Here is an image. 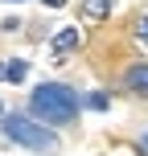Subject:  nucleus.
<instances>
[{
	"label": "nucleus",
	"mask_w": 148,
	"mask_h": 156,
	"mask_svg": "<svg viewBox=\"0 0 148 156\" xmlns=\"http://www.w3.org/2000/svg\"><path fill=\"white\" fill-rule=\"evenodd\" d=\"M25 115L37 119V123L54 127V132H66V127H78L82 119V103H78V90L70 82H58V78H45L29 90L25 99Z\"/></svg>",
	"instance_id": "f257e3e1"
},
{
	"label": "nucleus",
	"mask_w": 148,
	"mask_h": 156,
	"mask_svg": "<svg viewBox=\"0 0 148 156\" xmlns=\"http://www.w3.org/2000/svg\"><path fill=\"white\" fill-rule=\"evenodd\" d=\"M0 136L13 140L16 148H25V152H58L62 148V132L29 119L25 111H4V115H0Z\"/></svg>",
	"instance_id": "f03ea898"
},
{
	"label": "nucleus",
	"mask_w": 148,
	"mask_h": 156,
	"mask_svg": "<svg viewBox=\"0 0 148 156\" xmlns=\"http://www.w3.org/2000/svg\"><path fill=\"white\" fill-rule=\"evenodd\" d=\"M82 45H86V33L78 29V25H62V29H54V33H49V58H54V62H66V58H74Z\"/></svg>",
	"instance_id": "7ed1b4c3"
},
{
	"label": "nucleus",
	"mask_w": 148,
	"mask_h": 156,
	"mask_svg": "<svg viewBox=\"0 0 148 156\" xmlns=\"http://www.w3.org/2000/svg\"><path fill=\"white\" fill-rule=\"evenodd\" d=\"M119 86H124L132 99H144V103H148V62H132V66H124Z\"/></svg>",
	"instance_id": "20e7f679"
},
{
	"label": "nucleus",
	"mask_w": 148,
	"mask_h": 156,
	"mask_svg": "<svg viewBox=\"0 0 148 156\" xmlns=\"http://www.w3.org/2000/svg\"><path fill=\"white\" fill-rule=\"evenodd\" d=\"M111 12H115V0H78V16H82L86 25L111 21Z\"/></svg>",
	"instance_id": "39448f33"
},
{
	"label": "nucleus",
	"mask_w": 148,
	"mask_h": 156,
	"mask_svg": "<svg viewBox=\"0 0 148 156\" xmlns=\"http://www.w3.org/2000/svg\"><path fill=\"white\" fill-rule=\"evenodd\" d=\"M78 103H82V111H95V115H103V111H111V94L107 90H78Z\"/></svg>",
	"instance_id": "423d86ee"
},
{
	"label": "nucleus",
	"mask_w": 148,
	"mask_h": 156,
	"mask_svg": "<svg viewBox=\"0 0 148 156\" xmlns=\"http://www.w3.org/2000/svg\"><path fill=\"white\" fill-rule=\"evenodd\" d=\"M25 78H29V62H25V58H8V62H4V78H0V82L21 86Z\"/></svg>",
	"instance_id": "0eeeda50"
},
{
	"label": "nucleus",
	"mask_w": 148,
	"mask_h": 156,
	"mask_svg": "<svg viewBox=\"0 0 148 156\" xmlns=\"http://www.w3.org/2000/svg\"><path fill=\"white\" fill-rule=\"evenodd\" d=\"M132 37L140 41V45H148V12H140V16H136V25H132Z\"/></svg>",
	"instance_id": "6e6552de"
},
{
	"label": "nucleus",
	"mask_w": 148,
	"mask_h": 156,
	"mask_svg": "<svg viewBox=\"0 0 148 156\" xmlns=\"http://www.w3.org/2000/svg\"><path fill=\"white\" fill-rule=\"evenodd\" d=\"M21 29H25V16H16V12L0 21V33H21Z\"/></svg>",
	"instance_id": "1a4fd4ad"
},
{
	"label": "nucleus",
	"mask_w": 148,
	"mask_h": 156,
	"mask_svg": "<svg viewBox=\"0 0 148 156\" xmlns=\"http://www.w3.org/2000/svg\"><path fill=\"white\" fill-rule=\"evenodd\" d=\"M132 148L140 152V156H148V127H144V132H140V136H136V140H132Z\"/></svg>",
	"instance_id": "9d476101"
},
{
	"label": "nucleus",
	"mask_w": 148,
	"mask_h": 156,
	"mask_svg": "<svg viewBox=\"0 0 148 156\" xmlns=\"http://www.w3.org/2000/svg\"><path fill=\"white\" fill-rule=\"evenodd\" d=\"M70 0H41V8H49V12H58V8H66Z\"/></svg>",
	"instance_id": "9b49d317"
},
{
	"label": "nucleus",
	"mask_w": 148,
	"mask_h": 156,
	"mask_svg": "<svg viewBox=\"0 0 148 156\" xmlns=\"http://www.w3.org/2000/svg\"><path fill=\"white\" fill-rule=\"evenodd\" d=\"M0 4H25V0H0Z\"/></svg>",
	"instance_id": "f8f14e48"
},
{
	"label": "nucleus",
	"mask_w": 148,
	"mask_h": 156,
	"mask_svg": "<svg viewBox=\"0 0 148 156\" xmlns=\"http://www.w3.org/2000/svg\"><path fill=\"white\" fill-rule=\"evenodd\" d=\"M0 115H4V99H0Z\"/></svg>",
	"instance_id": "ddd939ff"
},
{
	"label": "nucleus",
	"mask_w": 148,
	"mask_h": 156,
	"mask_svg": "<svg viewBox=\"0 0 148 156\" xmlns=\"http://www.w3.org/2000/svg\"><path fill=\"white\" fill-rule=\"evenodd\" d=\"M0 78H4V62H0Z\"/></svg>",
	"instance_id": "4468645a"
}]
</instances>
